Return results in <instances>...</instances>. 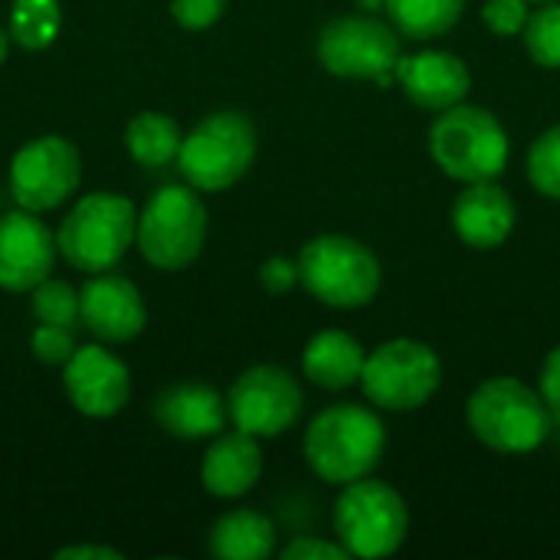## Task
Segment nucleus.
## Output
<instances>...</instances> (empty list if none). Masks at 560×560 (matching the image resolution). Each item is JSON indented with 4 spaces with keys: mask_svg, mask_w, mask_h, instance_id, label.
<instances>
[{
    "mask_svg": "<svg viewBox=\"0 0 560 560\" xmlns=\"http://www.w3.org/2000/svg\"><path fill=\"white\" fill-rule=\"evenodd\" d=\"M387 430L377 417V407L364 404H335L322 410L302 440V453L308 469L328 486H348L374 469L384 459Z\"/></svg>",
    "mask_w": 560,
    "mask_h": 560,
    "instance_id": "f257e3e1",
    "label": "nucleus"
},
{
    "mask_svg": "<svg viewBox=\"0 0 560 560\" xmlns=\"http://www.w3.org/2000/svg\"><path fill=\"white\" fill-rule=\"evenodd\" d=\"M427 151L450 180L479 184L505 174L512 141L495 112L459 102L436 112L427 131Z\"/></svg>",
    "mask_w": 560,
    "mask_h": 560,
    "instance_id": "f03ea898",
    "label": "nucleus"
},
{
    "mask_svg": "<svg viewBox=\"0 0 560 560\" xmlns=\"http://www.w3.org/2000/svg\"><path fill=\"white\" fill-rule=\"evenodd\" d=\"M466 423L486 450L502 456H528L555 430L541 394L518 377L482 381L466 400Z\"/></svg>",
    "mask_w": 560,
    "mask_h": 560,
    "instance_id": "7ed1b4c3",
    "label": "nucleus"
},
{
    "mask_svg": "<svg viewBox=\"0 0 560 560\" xmlns=\"http://www.w3.org/2000/svg\"><path fill=\"white\" fill-rule=\"evenodd\" d=\"M299 285L322 305L338 312L364 308L377 299L384 269L377 253L345 233L312 236L299 253Z\"/></svg>",
    "mask_w": 560,
    "mask_h": 560,
    "instance_id": "20e7f679",
    "label": "nucleus"
},
{
    "mask_svg": "<svg viewBox=\"0 0 560 560\" xmlns=\"http://www.w3.org/2000/svg\"><path fill=\"white\" fill-rule=\"evenodd\" d=\"M259 151V131L246 112L220 108L200 118L180 141L177 171L200 194H220L240 184Z\"/></svg>",
    "mask_w": 560,
    "mask_h": 560,
    "instance_id": "39448f33",
    "label": "nucleus"
},
{
    "mask_svg": "<svg viewBox=\"0 0 560 560\" xmlns=\"http://www.w3.org/2000/svg\"><path fill=\"white\" fill-rule=\"evenodd\" d=\"M138 210L128 197L112 190H95L75 200L56 230L59 256L79 272H108L135 246Z\"/></svg>",
    "mask_w": 560,
    "mask_h": 560,
    "instance_id": "423d86ee",
    "label": "nucleus"
},
{
    "mask_svg": "<svg viewBox=\"0 0 560 560\" xmlns=\"http://www.w3.org/2000/svg\"><path fill=\"white\" fill-rule=\"evenodd\" d=\"M331 522L351 558L384 560L404 548L410 532V509L390 482L364 476L341 486Z\"/></svg>",
    "mask_w": 560,
    "mask_h": 560,
    "instance_id": "0eeeda50",
    "label": "nucleus"
},
{
    "mask_svg": "<svg viewBox=\"0 0 560 560\" xmlns=\"http://www.w3.org/2000/svg\"><path fill=\"white\" fill-rule=\"evenodd\" d=\"M207 233L210 217L200 200V190H194L190 184H171L161 187L138 213L135 246L154 269L180 272L200 259Z\"/></svg>",
    "mask_w": 560,
    "mask_h": 560,
    "instance_id": "6e6552de",
    "label": "nucleus"
},
{
    "mask_svg": "<svg viewBox=\"0 0 560 560\" xmlns=\"http://www.w3.org/2000/svg\"><path fill=\"white\" fill-rule=\"evenodd\" d=\"M358 384L371 407L387 413H413L423 410L443 387V361L427 341L390 338L368 351Z\"/></svg>",
    "mask_w": 560,
    "mask_h": 560,
    "instance_id": "1a4fd4ad",
    "label": "nucleus"
},
{
    "mask_svg": "<svg viewBox=\"0 0 560 560\" xmlns=\"http://www.w3.org/2000/svg\"><path fill=\"white\" fill-rule=\"evenodd\" d=\"M315 56L325 72L338 79H374L390 85L400 62V33L368 13L335 16L318 30Z\"/></svg>",
    "mask_w": 560,
    "mask_h": 560,
    "instance_id": "9d476101",
    "label": "nucleus"
},
{
    "mask_svg": "<svg viewBox=\"0 0 560 560\" xmlns=\"http://www.w3.org/2000/svg\"><path fill=\"white\" fill-rule=\"evenodd\" d=\"M305 410L299 377L279 364L246 368L226 390L230 423L256 440H276L289 433Z\"/></svg>",
    "mask_w": 560,
    "mask_h": 560,
    "instance_id": "9b49d317",
    "label": "nucleus"
},
{
    "mask_svg": "<svg viewBox=\"0 0 560 560\" xmlns=\"http://www.w3.org/2000/svg\"><path fill=\"white\" fill-rule=\"evenodd\" d=\"M82 180V154L62 135H39L26 141L10 161V194L16 207L46 213L66 203Z\"/></svg>",
    "mask_w": 560,
    "mask_h": 560,
    "instance_id": "f8f14e48",
    "label": "nucleus"
},
{
    "mask_svg": "<svg viewBox=\"0 0 560 560\" xmlns=\"http://www.w3.org/2000/svg\"><path fill=\"white\" fill-rule=\"evenodd\" d=\"M62 387L82 417L108 420L131 400V371L102 345H85L62 364Z\"/></svg>",
    "mask_w": 560,
    "mask_h": 560,
    "instance_id": "ddd939ff",
    "label": "nucleus"
},
{
    "mask_svg": "<svg viewBox=\"0 0 560 560\" xmlns=\"http://www.w3.org/2000/svg\"><path fill=\"white\" fill-rule=\"evenodd\" d=\"M56 233L23 207L0 217V289L3 292H33L49 279L56 266Z\"/></svg>",
    "mask_w": 560,
    "mask_h": 560,
    "instance_id": "4468645a",
    "label": "nucleus"
},
{
    "mask_svg": "<svg viewBox=\"0 0 560 560\" xmlns=\"http://www.w3.org/2000/svg\"><path fill=\"white\" fill-rule=\"evenodd\" d=\"M79 322L105 345H125L148 325L141 289L118 272H95L79 289Z\"/></svg>",
    "mask_w": 560,
    "mask_h": 560,
    "instance_id": "2eb2a0df",
    "label": "nucleus"
},
{
    "mask_svg": "<svg viewBox=\"0 0 560 560\" xmlns=\"http://www.w3.org/2000/svg\"><path fill=\"white\" fill-rule=\"evenodd\" d=\"M394 72H397L404 95L417 108L433 112V115L466 102L472 92V72L466 59L450 49H420V52L400 56Z\"/></svg>",
    "mask_w": 560,
    "mask_h": 560,
    "instance_id": "dca6fc26",
    "label": "nucleus"
},
{
    "mask_svg": "<svg viewBox=\"0 0 560 560\" xmlns=\"http://www.w3.org/2000/svg\"><path fill=\"white\" fill-rule=\"evenodd\" d=\"M450 217L456 236L469 249L489 253L505 246V240L512 236L518 207L499 180H479V184H463V194H456Z\"/></svg>",
    "mask_w": 560,
    "mask_h": 560,
    "instance_id": "f3484780",
    "label": "nucleus"
},
{
    "mask_svg": "<svg viewBox=\"0 0 560 560\" xmlns=\"http://www.w3.org/2000/svg\"><path fill=\"white\" fill-rule=\"evenodd\" d=\"M151 417L174 440H213L230 423L226 397L197 381L164 387L151 407Z\"/></svg>",
    "mask_w": 560,
    "mask_h": 560,
    "instance_id": "a211bd4d",
    "label": "nucleus"
},
{
    "mask_svg": "<svg viewBox=\"0 0 560 560\" xmlns=\"http://www.w3.org/2000/svg\"><path fill=\"white\" fill-rule=\"evenodd\" d=\"M262 446L256 436L233 430V433H220L213 436L210 450L203 453L200 463V482L213 499H243L246 492H253L262 479Z\"/></svg>",
    "mask_w": 560,
    "mask_h": 560,
    "instance_id": "6ab92c4d",
    "label": "nucleus"
},
{
    "mask_svg": "<svg viewBox=\"0 0 560 560\" xmlns=\"http://www.w3.org/2000/svg\"><path fill=\"white\" fill-rule=\"evenodd\" d=\"M364 358H368V351L354 335L328 328V331H318L308 338V345L302 351V374L315 387L341 394L361 381Z\"/></svg>",
    "mask_w": 560,
    "mask_h": 560,
    "instance_id": "aec40b11",
    "label": "nucleus"
},
{
    "mask_svg": "<svg viewBox=\"0 0 560 560\" xmlns=\"http://www.w3.org/2000/svg\"><path fill=\"white\" fill-rule=\"evenodd\" d=\"M276 525L256 509H233L210 528V555L217 560H266L276 555Z\"/></svg>",
    "mask_w": 560,
    "mask_h": 560,
    "instance_id": "412c9836",
    "label": "nucleus"
},
{
    "mask_svg": "<svg viewBox=\"0 0 560 560\" xmlns=\"http://www.w3.org/2000/svg\"><path fill=\"white\" fill-rule=\"evenodd\" d=\"M184 131L167 112H138L125 128V148L138 167L158 171L177 161Z\"/></svg>",
    "mask_w": 560,
    "mask_h": 560,
    "instance_id": "4be33fe9",
    "label": "nucleus"
},
{
    "mask_svg": "<svg viewBox=\"0 0 560 560\" xmlns=\"http://www.w3.org/2000/svg\"><path fill=\"white\" fill-rule=\"evenodd\" d=\"M384 10L404 39L427 43L446 36L463 20L466 0H384Z\"/></svg>",
    "mask_w": 560,
    "mask_h": 560,
    "instance_id": "5701e85b",
    "label": "nucleus"
},
{
    "mask_svg": "<svg viewBox=\"0 0 560 560\" xmlns=\"http://www.w3.org/2000/svg\"><path fill=\"white\" fill-rule=\"evenodd\" d=\"M62 30V7L59 0H13L10 3V39L20 49L39 52L56 43Z\"/></svg>",
    "mask_w": 560,
    "mask_h": 560,
    "instance_id": "b1692460",
    "label": "nucleus"
},
{
    "mask_svg": "<svg viewBox=\"0 0 560 560\" xmlns=\"http://www.w3.org/2000/svg\"><path fill=\"white\" fill-rule=\"evenodd\" d=\"M525 52L541 69H560V0L538 3L522 33Z\"/></svg>",
    "mask_w": 560,
    "mask_h": 560,
    "instance_id": "393cba45",
    "label": "nucleus"
},
{
    "mask_svg": "<svg viewBox=\"0 0 560 560\" xmlns=\"http://www.w3.org/2000/svg\"><path fill=\"white\" fill-rule=\"evenodd\" d=\"M525 167H528V184L541 197L560 200V125H551L535 138Z\"/></svg>",
    "mask_w": 560,
    "mask_h": 560,
    "instance_id": "a878e982",
    "label": "nucleus"
},
{
    "mask_svg": "<svg viewBox=\"0 0 560 560\" xmlns=\"http://www.w3.org/2000/svg\"><path fill=\"white\" fill-rule=\"evenodd\" d=\"M33 318L39 325L75 328V322H79V292L62 279H43L33 289Z\"/></svg>",
    "mask_w": 560,
    "mask_h": 560,
    "instance_id": "bb28decb",
    "label": "nucleus"
},
{
    "mask_svg": "<svg viewBox=\"0 0 560 560\" xmlns=\"http://www.w3.org/2000/svg\"><path fill=\"white\" fill-rule=\"evenodd\" d=\"M30 351L39 364L62 368L75 354V335L66 325H36L30 335Z\"/></svg>",
    "mask_w": 560,
    "mask_h": 560,
    "instance_id": "cd10ccee",
    "label": "nucleus"
},
{
    "mask_svg": "<svg viewBox=\"0 0 560 560\" xmlns=\"http://www.w3.org/2000/svg\"><path fill=\"white\" fill-rule=\"evenodd\" d=\"M532 16L528 0H486L482 7V23L495 36H522Z\"/></svg>",
    "mask_w": 560,
    "mask_h": 560,
    "instance_id": "c85d7f7f",
    "label": "nucleus"
},
{
    "mask_svg": "<svg viewBox=\"0 0 560 560\" xmlns=\"http://www.w3.org/2000/svg\"><path fill=\"white\" fill-rule=\"evenodd\" d=\"M230 0H171V16L184 30H210L226 13Z\"/></svg>",
    "mask_w": 560,
    "mask_h": 560,
    "instance_id": "c756f323",
    "label": "nucleus"
},
{
    "mask_svg": "<svg viewBox=\"0 0 560 560\" xmlns=\"http://www.w3.org/2000/svg\"><path fill=\"white\" fill-rule=\"evenodd\" d=\"M282 560H348V548L341 541H325V538H315V535H302V538H292L282 551Z\"/></svg>",
    "mask_w": 560,
    "mask_h": 560,
    "instance_id": "7c9ffc66",
    "label": "nucleus"
},
{
    "mask_svg": "<svg viewBox=\"0 0 560 560\" xmlns=\"http://www.w3.org/2000/svg\"><path fill=\"white\" fill-rule=\"evenodd\" d=\"M259 285L269 295H289L299 285V262L285 256H272L259 266Z\"/></svg>",
    "mask_w": 560,
    "mask_h": 560,
    "instance_id": "2f4dec72",
    "label": "nucleus"
},
{
    "mask_svg": "<svg viewBox=\"0 0 560 560\" xmlns=\"http://www.w3.org/2000/svg\"><path fill=\"white\" fill-rule=\"evenodd\" d=\"M538 394L555 420V427H560V345L548 351L545 364H541V377H538Z\"/></svg>",
    "mask_w": 560,
    "mask_h": 560,
    "instance_id": "473e14b6",
    "label": "nucleus"
},
{
    "mask_svg": "<svg viewBox=\"0 0 560 560\" xmlns=\"http://www.w3.org/2000/svg\"><path fill=\"white\" fill-rule=\"evenodd\" d=\"M56 560H121V551L115 548H105V545H69V548H59Z\"/></svg>",
    "mask_w": 560,
    "mask_h": 560,
    "instance_id": "72a5a7b5",
    "label": "nucleus"
},
{
    "mask_svg": "<svg viewBox=\"0 0 560 560\" xmlns=\"http://www.w3.org/2000/svg\"><path fill=\"white\" fill-rule=\"evenodd\" d=\"M7 52H10V33L0 26V66L7 62Z\"/></svg>",
    "mask_w": 560,
    "mask_h": 560,
    "instance_id": "f704fd0d",
    "label": "nucleus"
},
{
    "mask_svg": "<svg viewBox=\"0 0 560 560\" xmlns=\"http://www.w3.org/2000/svg\"><path fill=\"white\" fill-rule=\"evenodd\" d=\"M377 3H384V0H361V7H364V10H374Z\"/></svg>",
    "mask_w": 560,
    "mask_h": 560,
    "instance_id": "c9c22d12",
    "label": "nucleus"
},
{
    "mask_svg": "<svg viewBox=\"0 0 560 560\" xmlns=\"http://www.w3.org/2000/svg\"><path fill=\"white\" fill-rule=\"evenodd\" d=\"M528 3H535V7H538V3H548V0H528Z\"/></svg>",
    "mask_w": 560,
    "mask_h": 560,
    "instance_id": "e433bc0d",
    "label": "nucleus"
}]
</instances>
